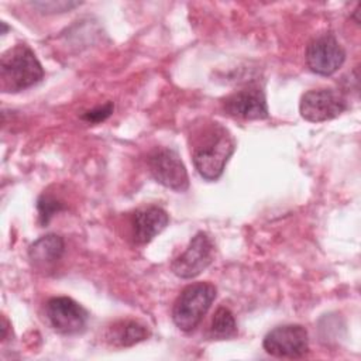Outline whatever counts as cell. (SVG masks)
Masks as SVG:
<instances>
[{
  "mask_svg": "<svg viewBox=\"0 0 361 361\" xmlns=\"http://www.w3.org/2000/svg\"><path fill=\"white\" fill-rule=\"evenodd\" d=\"M214 258V244L204 231L196 233L186 250L172 261V272L182 279H192L202 274Z\"/></svg>",
  "mask_w": 361,
  "mask_h": 361,
  "instance_id": "8992f818",
  "label": "cell"
},
{
  "mask_svg": "<svg viewBox=\"0 0 361 361\" xmlns=\"http://www.w3.org/2000/svg\"><path fill=\"white\" fill-rule=\"evenodd\" d=\"M348 109L347 99L336 89H313L302 94L300 116L310 123H322L338 117Z\"/></svg>",
  "mask_w": 361,
  "mask_h": 361,
  "instance_id": "277c9868",
  "label": "cell"
},
{
  "mask_svg": "<svg viewBox=\"0 0 361 361\" xmlns=\"http://www.w3.org/2000/svg\"><path fill=\"white\" fill-rule=\"evenodd\" d=\"M264 350L276 358H302L309 351L307 330L300 324H283L267 333Z\"/></svg>",
  "mask_w": 361,
  "mask_h": 361,
  "instance_id": "5b68a950",
  "label": "cell"
},
{
  "mask_svg": "<svg viewBox=\"0 0 361 361\" xmlns=\"http://www.w3.org/2000/svg\"><path fill=\"white\" fill-rule=\"evenodd\" d=\"M149 329L137 320H121L114 323L107 331V341L114 347H131L147 340Z\"/></svg>",
  "mask_w": 361,
  "mask_h": 361,
  "instance_id": "4fadbf2b",
  "label": "cell"
},
{
  "mask_svg": "<svg viewBox=\"0 0 361 361\" xmlns=\"http://www.w3.org/2000/svg\"><path fill=\"white\" fill-rule=\"evenodd\" d=\"M44 78V68L25 44L8 48L0 58V86L4 93L25 90Z\"/></svg>",
  "mask_w": 361,
  "mask_h": 361,
  "instance_id": "7a4b0ae2",
  "label": "cell"
},
{
  "mask_svg": "<svg viewBox=\"0 0 361 361\" xmlns=\"http://www.w3.org/2000/svg\"><path fill=\"white\" fill-rule=\"evenodd\" d=\"M169 223L168 213L159 206L138 209L131 219L133 238L137 244H148Z\"/></svg>",
  "mask_w": 361,
  "mask_h": 361,
  "instance_id": "8fae6325",
  "label": "cell"
},
{
  "mask_svg": "<svg viewBox=\"0 0 361 361\" xmlns=\"http://www.w3.org/2000/svg\"><path fill=\"white\" fill-rule=\"evenodd\" d=\"M65 252V241L61 235L49 233L35 240L28 248V258L41 269L54 267Z\"/></svg>",
  "mask_w": 361,
  "mask_h": 361,
  "instance_id": "7c38bea8",
  "label": "cell"
},
{
  "mask_svg": "<svg viewBox=\"0 0 361 361\" xmlns=\"http://www.w3.org/2000/svg\"><path fill=\"white\" fill-rule=\"evenodd\" d=\"M235 149V141L226 127L212 123L193 138L192 159L197 173L206 180H217Z\"/></svg>",
  "mask_w": 361,
  "mask_h": 361,
  "instance_id": "6da1fadb",
  "label": "cell"
},
{
  "mask_svg": "<svg viewBox=\"0 0 361 361\" xmlns=\"http://www.w3.org/2000/svg\"><path fill=\"white\" fill-rule=\"evenodd\" d=\"M345 51L330 32L312 39L306 49V63L309 69L322 76H330L344 63Z\"/></svg>",
  "mask_w": 361,
  "mask_h": 361,
  "instance_id": "9c48e42d",
  "label": "cell"
},
{
  "mask_svg": "<svg viewBox=\"0 0 361 361\" xmlns=\"http://www.w3.org/2000/svg\"><path fill=\"white\" fill-rule=\"evenodd\" d=\"M216 295V286L209 282H196L183 288L172 307L175 326L182 331H192L212 306Z\"/></svg>",
  "mask_w": 361,
  "mask_h": 361,
  "instance_id": "3957f363",
  "label": "cell"
},
{
  "mask_svg": "<svg viewBox=\"0 0 361 361\" xmlns=\"http://www.w3.org/2000/svg\"><path fill=\"white\" fill-rule=\"evenodd\" d=\"M224 111L243 120H264L269 117L264 90L258 86H248L227 96L223 102Z\"/></svg>",
  "mask_w": 361,
  "mask_h": 361,
  "instance_id": "30bf717a",
  "label": "cell"
},
{
  "mask_svg": "<svg viewBox=\"0 0 361 361\" xmlns=\"http://www.w3.org/2000/svg\"><path fill=\"white\" fill-rule=\"evenodd\" d=\"M113 110H114V104L111 102H107L103 106H97L92 110H87L80 117H82V120H85L87 123L97 124V123H102V121L107 120L113 114Z\"/></svg>",
  "mask_w": 361,
  "mask_h": 361,
  "instance_id": "2e32d148",
  "label": "cell"
},
{
  "mask_svg": "<svg viewBox=\"0 0 361 361\" xmlns=\"http://www.w3.org/2000/svg\"><path fill=\"white\" fill-rule=\"evenodd\" d=\"M35 8L42 13H65L78 7L80 3L78 1H34L31 3Z\"/></svg>",
  "mask_w": 361,
  "mask_h": 361,
  "instance_id": "e0dca14e",
  "label": "cell"
},
{
  "mask_svg": "<svg viewBox=\"0 0 361 361\" xmlns=\"http://www.w3.org/2000/svg\"><path fill=\"white\" fill-rule=\"evenodd\" d=\"M37 209H38V220H39V224L44 227L47 226L51 219L54 217V214H56L58 212L63 210L65 206L63 203L56 199L55 196L52 195H48V193H42L38 200H37Z\"/></svg>",
  "mask_w": 361,
  "mask_h": 361,
  "instance_id": "9a60e30c",
  "label": "cell"
},
{
  "mask_svg": "<svg viewBox=\"0 0 361 361\" xmlns=\"http://www.w3.org/2000/svg\"><path fill=\"white\" fill-rule=\"evenodd\" d=\"M45 314L51 327L61 334L82 333L87 324V310L68 296L51 298L45 305Z\"/></svg>",
  "mask_w": 361,
  "mask_h": 361,
  "instance_id": "ba28073f",
  "label": "cell"
},
{
  "mask_svg": "<svg viewBox=\"0 0 361 361\" xmlns=\"http://www.w3.org/2000/svg\"><path fill=\"white\" fill-rule=\"evenodd\" d=\"M237 336V323L230 309L220 306L212 319L209 337L212 340H228Z\"/></svg>",
  "mask_w": 361,
  "mask_h": 361,
  "instance_id": "5bb4252c",
  "label": "cell"
},
{
  "mask_svg": "<svg viewBox=\"0 0 361 361\" xmlns=\"http://www.w3.org/2000/svg\"><path fill=\"white\" fill-rule=\"evenodd\" d=\"M148 168L152 178L162 186L175 192L188 190V171L176 151L171 148H157L148 158Z\"/></svg>",
  "mask_w": 361,
  "mask_h": 361,
  "instance_id": "52a82bcc",
  "label": "cell"
}]
</instances>
